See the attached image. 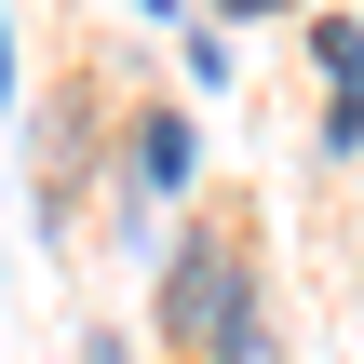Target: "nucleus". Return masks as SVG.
Masks as SVG:
<instances>
[{"instance_id": "obj_3", "label": "nucleus", "mask_w": 364, "mask_h": 364, "mask_svg": "<svg viewBox=\"0 0 364 364\" xmlns=\"http://www.w3.org/2000/svg\"><path fill=\"white\" fill-rule=\"evenodd\" d=\"M135 189H149V203H176V189H189V122H176V108H149V122H135Z\"/></svg>"}, {"instance_id": "obj_7", "label": "nucleus", "mask_w": 364, "mask_h": 364, "mask_svg": "<svg viewBox=\"0 0 364 364\" xmlns=\"http://www.w3.org/2000/svg\"><path fill=\"white\" fill-rule=\"evenodd\" d=\"M149 14H162V0H149Z\"/></svg>"}, {"instance_id": "obj_2", "label": "nucleus", "mask_w": 364, "mask_h": 364, "mask_svg": "<svg viewBox=\"0 0 364 364\" xmlns=\"http://www.w3.org/2000/svg\"><path fill=\"white\" fill-rule=\"evenodd\" d=\"M311 54H324V81H338V122H324V135L364 149V27H351V14H324V27H311Z\"/></svg>"}, {"instance_id": "obj_1", "label": "nucleus", "mask_w": 364, "mask_h": 364, "mask_svg": "<svg viewBox=\"0 0 364 364\" xmlns=\"http://www.w3.org/2000/svg\"><path fill=\"white\" fill-rule=\"evenodd\" d=\"M230 311H243V257H230L216 230H203V243H176V257H162V338H176V351H216V324H230Z\"/></svg>"}, {"instance_id": "obj_4", "label": "nucleus", "mask_w": 364, "mask_h": 364, "mask_svg": "<svg viewBox=\"0 0 364 364\" xmlns=\"http://www.w3.org/2000/svg\"><path fill=\"white\" fill-rule=\"evenodd\" d=\"M216 364H284V324H270V297L243 284V311L216 324Z\"/></svg>"}, {"instance_id": "obj_5", "label": "nucleus", "mask_w": 364, "mask_h": 364, "mask_svg": "<svg viewBox=\"0 0 364 364\" xmlns=\"http://www.w3.org/2000/svg\"><path fill=\"white\" fill-rule=\"evenodd\" d=\"M0 108H14V27H0Z\"/></svg>"}, {"instance_id": "obj_6", "label": "nucleus", "mask_w": 364, "mask_h": 364, "mask_svg": "<svg viewBox=\"0 0 364 364\" xmlns=\"http://www.w3.org/2000/svg\"><path fill=\"white\" fill-rule=\"evenodd\" d=\"M216 14H284V0H216Z\"/></svg>"}]
</instances>
